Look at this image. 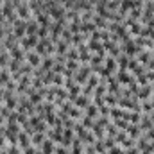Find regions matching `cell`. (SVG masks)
I'll use <instances>...</instances> for the list:
<instances>
[{
    "mask_svg": "<svg viewBox=\"0 0 154 154\" xmlns=\"http://www.w3.org/2000/svg\"><path fill=\"white\" fill-rule=\"evenodd\" d=\"M13 34L18 39H22L23 36H27V20L16 18V20L13 22Z\"/></svg>",
    "mask_w": 154,
    "mask_h": 154,
    "instance_id": "obj_1",
    "label": "cell"
},
{
    "mask_svg": "<svg viewBox=\"0 0 154 154\" xmlns=\"http://www.w3.org/2000/svg\"><path fill=\"white\" fill-rule=\"evenodd\" d=\"M38 43H39L38 34H32V36H23V38L20 39V47H22L25 52H29L31 48H34Z\"/></svg>",
    "mask_w": 154,
    "mask_h": 154,
    "instance_id": "obj_2",
    "label": "cell"
},
{
    "mask_svg": "<svg viewBox=\"0 0 154 154\" xmlns=\"http://www.w3.org/2000/svg\"><path fill=\"white\" fill-rule=\"evenodd\" d=\"M16 14H18L20 20H31V18H32V13H31L27 2H20V4L16 5Z\"/></svg>",
    "mask_w": 154,
    "mask_h": 154,
    "instance_id": "obj_3",
    "label": "cell"
},
{
    "mask_svg": "<svg viewBox=\"0 0 154 154\" xmlns=\"http://www.w3.org/2000/svg\"><path fill=\"white\" fill-rule=\"evenodd\" d=\"M41 59H43V57L39 56L36 50H29V52L25 54V63H29L32 68H38L39 65H41Z\"/></svg>",
    "mask_w": 154,
    "mask_h": 154,
    "instance_id": "obj_4",
    "label": "cell"
},
{
    "mask_svg": "<svg viewBox=\"0 0 154 154\" xmlns=\"http://www.w3.org/2000/svg\"><path fill=\"white\" fill-rule=\"evenodd\" d=\"M25 50L20 47V43L18 45H14L11 50H9V56H11V59H16V61H22V63H25Z\"/></svg>",
    "mask_w": 154,
    "mask_h": 154,
    "instance_id": "obj_5",
    "label": "cell"
},
{
    "mask_svg": "<svg viewBox=\"0 0 154 154\" xmlns=\"http://www.w3.org/2000/svg\"><path fill=\"white\" fill-rule=\"evenodd\" d=\"M151 95H152V84H151V82L145 84V86H140L138 91H136V99H138V100H147Z\"/></svg>",
    "mask_w": 154,
    "mask_h": 154,
    "instance_id": "obj_6",
    "label": "cell"
},
{
    "mask_svg": "<svg viewBox=\"0 0 154 154\" xmlns=\"http://www.w3.org/2000/svg\"><path fill=\"white\" fill-rule=\"evenodd\" d=\"M116 81H118L120 84L129 86L131 82H134V77L131 75V72H129V70H118V74H116Z\"/></svg>",
    "mask_w": 154,
    "mask_h": 154,
    "instance_id": "obj_7",
    "label": "cell"
},
{
    "mask_svg": "<svg viewBox=\"0 0 154 154\" xmlns=\"http://www.w3.org/2000/svg\"><path fill=\"white\" fill-rule=\"evenodd\" d=\"M88 48H90V52H95V54H100V56L106 54L104 43H100V41H97V39H90V41H88Z\"/></svg>",
    "mask_w": 154,
    "mask_h": 154,
    "instance_id": "obj_8",
    "label": "cell"
},
{
    "mask_svg": "<svg viewBox=\"0 0 154 154\" xmlns=\"http://www.w3.org/2000/svg\"><path fill=\"white\" fill-rule=\"evenodd\" d=\"M140 133H142V129H140V125H138V124H129V125H127V129H125V134H127L129 138H133L134 142L142 136Z\"/></svg>",
    "mask_w": 154,
    "mask_h": 154,
    "instance_id": "obj_9",
    "label": "cell"
},
{
    "mask_svg": "<svg viewBox=\"0 0 154 154\" xmlns=\"http://www.w3.org/2000/svg\"><path fill=\"white\" fill-rule=\"evenodd\" d=\"M18 145H20V149L23 151V149H27V147H31L32 145V142H31V134H27L25 131L22 133H18Z\"/></svg>",
    "mask_w": 154,
    "mask_h": 154,
    "instance_id": "obj_10",
    "label": "cell"
},
{
    "mask_svg": "<svg viewBox=\"0 0 154 154\" xmlns=\"http://www.w3.org/2000/svg\"><path fill=\"white\" fill-rule=\"evenodd\" d=\"M39 151L43 154H54L56 152V142H52L50 138H45V142L39 145Z\"/></svg>",
    "mask_w": 154,
    "mask_h": 154,
    "instance_id": "obj_11",
    "label": "cell"
},
{
    "mask_svg": "<svg viewBox=\"0 0 154 154\" xmlns=\"http://www.w3.org/2000/svg\"><path fill=\"white\" fill-rule=\"evenodd\" d=\"M90 104V97H86V95H77L75 99H74V106H77L79 109H86V106Z\"/></svg>",
    "mask_w": 154,
    "mask_h": 154,
    "instance_id": "obj_12",
    "label": "cell"
},
{
    "mask_svg": "<svg viewBox=\"0 0 154 154\" xmlns=\"http://www.w3.org/2000/svg\"><path fill=\"white\" fill-rule=\"evenodd\" d=\"M104 66H106V70H108L109 74H113V72H116V68H118V63H116L115 57L106 56V59H104Z\"/></svg>",
    "mask_w": 154,
    "mask_h": 154,
    "instance_id": "obj_13",
    "label": "cell"
},
{
    "mask_svg": "<svg viewBox=\"0 0 154 154\" xmlns=\"http://www.w3.org/2000/svg\"><path fill=\"white\" fill-rule=\"evenodd\" d=\"M129 56H125L124 52L116 57V63H118V70H127V66H129Z\"/></svg>",
    "mask_w": 154,
    "mask_h": 154,
    "instance_id": "obj_14",
    "label": "cell"
},
{
    "mask_svg": "<svg viewBox=\"0 0 154 154\" xmlns=\"http://www.w3.org/2000/svg\"><path fill=\"white\" fill-rule=\"evenodd\" d=\"M84 111H86V113H84V115L91 116V118H93V120H95V118H99V115H100V113H99V106H95V104H93V102H90V104H88V106H86V109H84Z\"/></svg>",
    "mask_w": 154,
    "mask_h": 154,
    "instance_id": "obj_15",
    "label": "cell"
},
{
    "mask_svg": "<svg viewBox=\"0 0 154 154\" xmlns=\"http://www.w3.org/2000/svg\"><path fill=\"white\" fill-rule=\"evenodd\" d=\"M45 138H47L45 133H34V134H31V142H32L34 147H39V145L45 142Z\"/></svg>",
    "mask_w": 154,
    "mask_h": 154,
    "instance_id": "obj_16",
    "label": "cell"
},
{
    "mask_svg": "<svg viewBox=\"0 0 154 154\" xmlns=\"http://www.w3.org/2000/svg\"><path fill=\"white\" fill-rule=\"evenodd\" d=\"M11 79H13V75H11V72H9L7 68H2V70H0V86H2V88H4Z\"/></svg>",
    "mask_w": 154,
    "mask_h": 154,
    "instance_id": "obj_17",
    "label": "cell"
},
{
    "mask_svg": "<svg viewBox=\"0 0 154 154\" xmlns=\"http://www.w3.org/2000/svg\"><path fill=\"white\" fill-rule=\"evenodd\" d=\"M38 29H39V23L34 20H27V36H32V34H38Z\"/></svg>",
    "mask_w": 154,
    "mask_h": 154,
    "instance_id": "obj_18",
    "label": "cell"
},
{
    "mask_svg": "<svg viewBox=\"0 0 154 154\" xmlns=\"http://www.w3.org/2000/svg\"><path fill=\"white\" fill-rule=\"evenodd\" d=\"M70 147H72V149H70L72 154H84V151H82V142H81L79 138H74V142H72Z\"/></svg>",
    "mask_w": 154,
    "mask_h": 154,
    "instance_id": "obj_19",
    "label": "cell"
},
{
    "mask_svg": "<svg viewBox=\"0 0 154 154\" xmlns=\"http://www.w3.org/2000/svg\"><path fill=\"white\" fill-rule=\"evenodd\" d=\"M142 29H143V25H142L140 22H134V23L129 27V34H131L133 38H136V36H140V34H142Z\"/></svg>",
    "mask_w": 154,
    "mask_h": 154,
    "instance_id": "obj_20",
    "label": "cell"
},
{
    "mask_svg": "<svg viewBox=\"0 0 154 154\" xmlns=\"http://www.w3.org/2000/svg\"><path fill=\"white\" fill-rule=\"evenodd\" d=\"M86 84H88L90 88H93V90H95V88H97V86L100 84V77L97 75V74H91V75L88 77V81H86Z\"/></svg>",
    "mask_w": 154,
    "mask_h": 154,
    "instance_id": "obj_21",
    "label": "cell"
},
{
    "mask_svg": "<svg viewBox=\"0 0 154 154\" xmlns=\"http://www.w3.org/2000/svg\"><path fill=\"white\" fill-rule=\"evenodd\" d=\"M9 61H11L9 52H7V50H5V52H2V54H0V70H2V68H7Z\"/></svg>",
    "mask_w": 154,
    "mask_h": 154,
    "instance_id": "obj_22",
    "label": "cell"
},
{
    "mask_svg": "<svg viewBox=\"0 0 154 154\" xmlns=\"http://www.w3.org/2000/svg\"><path fill=\"white\" fill-rule=\"evenodd\" d=\"M81 125H82V127H86V129H91V127L95 125V120H93L91 116L84 115L82 118H81Z\"/></svg>",
    "mask_w": 154,
    "mask_h": 154,
    "instance_id": "obj_23",
    "label": "cell"
},
{
    "mask_svg": "<svg viewBox=\"0 0 154 154\" xmlns=\"http://www.w3.org/2000/svg\"><path fill=\"white\" fill-rule=\"evenodd\" d=\"M65 66H66V70H70L72 74H75L77 70L81 68V65H79V61H70V59H66V63H65Z\"/></svg>",
    "mask_w": 154,
    "mask_h": 154,
    "instance_id": "obj_24",
    "label": "cell"
},
{
    "mask_svg": "<svg viewBox=\"0 0 154 154\" xmlns=\"http://www.w3.org/2000/svg\"><path fill=\"white\" fill-rule=\"evenodd\" d=\"M113 124H115L120 131H125V129H127V125H129V122H127L125 118H115V120H113Z\"/></svg>",
    "mask_w": 154,
    "mask_h": 154,
    "instance_id": "obj_25",
    "label": "cell"
},
{
    "mask_svg": "<svg viewBox=\"0 0 154 154\" xmlns=\"http://www.w3.org/2000/svg\"><path fill=\"white\" fill-rule=\"evenodd\" d=\"M52 84L54 86H65V77H63V74H54Z\"/></svg>",
    "mask_w": 154,
    "mask_h": 154,
    "instance_id": "obj_26",
    "label": "cell"
},
{
    "mask_svg": "<svg viewBox=\"0 0 154 154\" xmlns=\"http://www.w3.org/2000/svg\"><path fill=\"white\" fill-rule=\"evenodd\" d=\"M7 154H20V145L18 143H13L7 147Z\"/></svg>",
    "mask_w": 154,
    "mask_h": 154,
    "instance_id": "obj_27",
    "label": "cell"
},
{
    "mask_svg": "<svg viewBox=\"0 0 154 154\" xmlns=\"http://www.w3.org/2000/svg\"><path fill=\"white\" fill-rule=\"evenodd\" d=\"M108 154H124V151L120 145H113L111 149H108Z\"/></svg>",
    "mask_w": 154,
    "mask_h": 154,
    "instance_id": "obj_28",
    "label": "cell"
},
{
    "mask_svg": "<svg viewBox=\"0 0 154 154\" xmlns=\"http://www.w3.org/2000/svg\"><path fill=\"white\" fill-rule=\"evenodd\" d=\"M124 152H125V154H140V149L134 145V147H129V149H125Z\"/></svg>",
    "mask_w": 154,
    "mask_h": 154,
    "instance_id": "obj_29",
    "label": "cell"
},
{
    "mask_svg": "<svg viewBox=\"0 0 154 154\" xmlns=\"http://www.w3.org/2000/svg\"><path fill=\"white\" fill-rule=\"evenodd\" d=\"M5 142H7V140H5V136L0 133V151H4V147H5Z\"/></svg>",
    "mask_w": 154,
    "mask_h": 154,
    "instance_id": "obj_30",
    "label": "cell"
},
{
    "mask_svg": "<svg viewBox=\"0 0 154 154\" xmlns=\"http://www.w3.org/2000/svg\"><path fill=\"white\" fill-rule=\"evenodd\" d=\"M23 154H36V149H34V145H31V147L23 149Z\"/></svg>",
    "mask_w": 154,
    "mask_h": 154,
    "instance_id": "obj_31",
    "label": "cell"
},
{
    "mask_svg": "<svg viewBox=\"0 0 154 154\" xmlns=\"http://www.w3.org/2000/svg\"><path fill=\"white\" fill-rule=\"evenodd\" d=\"M2 100H4V88L0 86V104H2Z\"/></svg>",
    "mask_w": 154,
    "mask_h": 154,
    "instance_id": "obj_32",
    "label": "cell"
},
{
    "mask_svg": "<svg viewBox=\"0 0 154 154\" xmlns=\"http://www.w3.org/2000/svg\"><path fill=\"white\" fill-rule=\"evenodd\" d=\"M4 4H5V0H0V7H2V5H4Z\"/></svg>",
    "mask_w": 154,
    "mask_h": 154,
    "instance_id": "obj_33",
    "label": "cell"
},
{
    "mask_svg": "<svg viewBox=\"0 0 154 154\" xmlns=\"http://www.w3.org/2000/svg\"><path fill=\"white\" fill-rule=\"evenodd\" d=\"M0 154H7V151H0Z\"/></svg>",
    "mask_w": 154,
    "mask_h": 154,
    "instance_id": "obj_34",
    "label": "cell"
},
{
    "mask_svg": "<svg viewBox=\"0 0 154 154\" xmlns=\"http://www.w3.org/2000/svg\"><path fill=\"white\" fill-rule=\"evenodd\" d=\"M20 2H29V0H20Z\"/></svg>",
    "mask_w": 154,
    "mask_h": 154,
    "instance_id": "obj_35",
    "label": "cell"
},
{
    "mask_svg": "<svg viewBox=\"0 0 154 154\" xmlns=\"http://www.w3.org/2000/svg\"><path fill=\"white\" fill-rule=\"evenodd\" d=\"M152 56H154V52H152Z\"/></svg>",
    "mask_w": 154,
    "mask_h": 154,
    "instance_id": "obj_36",
    "label": "cell"
}]
</instances>
